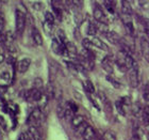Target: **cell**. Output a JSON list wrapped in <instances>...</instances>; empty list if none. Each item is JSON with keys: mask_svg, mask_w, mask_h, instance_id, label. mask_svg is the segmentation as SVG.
<instances>
[{"mask_svg": "<svg viewBox=\"0 0 149 140\" xmlns=\"http://www.w3.org/2000/svg\"><path fill=\"white\" fill-rule=\"evenodd\" d=\"M98 31V26L93 22L88 23V26H87V34L90 35H95Z\"/></svg>", "mask_w": 149, "mask_h": 140, "instance_id": "17", "label": "cell"}, {"mask_svg": "<svg viewBox=\"0 0 149 140\" xmlns=\"http://www.w3.org/2000/svg\"><path fill=\"white\" fill-rule=\"evenodd\" d=\"M115 107L117 109L118 113H120L121 115H126V107L124 106V104L121 103L120 100H118L115 102Z\"/></svg>", "mask_w": 149, "mask_h": 140, "instance_id": "20", "label": "cell"}, {"mask_svg": "<svg viewBox=\"0 0 149 140\" xmlns=\"http://www.w3.org/2000/svg\"><path fill=\"white\" fill-rule=\"evenodd\" d=\"M67 105H68L69 107H70V109H72V111H74V112H77V110H78V106L76 105V104L72 103V102H69V103L67 104Z\"/></svg>", "mask_w": 149, "mask_h": 140, "instance_id": "36", "label": "cell"}, {"mask_svg": "<svg viewBox=\"0 0 149 140\" xmlns=\"http://www.w3.org/2000/svg\"><path fill=\"white\" fill-rule=\"evenodd\" d=\"M82 45H83L84 48H86V49H91L92 47H94L93 43H92V40L91 39H83L82 41Z\"/></svg>", "mask_w": 149, "mask_h": 140, "instance_id": "25", "label": "cell"}, {"mask_svg": "<svg viewBox=\"0 0 149 140\" xmlns=\"http://www.w3.org/2000/svg\"><path fill=\"white\" fill-rule=\"evenodd\" d=\"M33 84H34V88H36V89H42L43 88V79L40 77H37L34 79V81H33Z\"/></svg>", "mask_w": 149, "mask_h": 140, "instance_id": "28", "label": "cell"}, {"mask_svg": "<svg viewBox=\"0 0 149 140\" xmlns=\"http://www.w3.org/2000/svg\"><path fill=\"white\" fill-rule=\"evenodd\" d=\"M26 26V14L20 10H16L15 12V28L18 34H22Z\"/></svg>", "mask_w": 149, "mask_h": 140, "instance_id": "1", "label": "cell"}, {"mask_svg": "<svg viewBox=\"0 0 149 140\" xmlns=\"http://www.w3.org/2000/svg\"><path fill=\"white\" fill-rule=\"evenodd\" d=\"M45 22H48L50 24H54V16L51 12L45 13Z\"/></svg>", "mask_w": 149, "mask_h": 140, "instance_id": "26", "label": "cell"}, {"mask_svg": "<svg viewBox=\"0 0 149 140\" xmlns=\"http://www.w3.org/2000/svg\"><path fill=\"white\" fill-rule=\"evenodd\" d=\"M127 1H129V2H130V3H132V2H133V1H134V0H127Z\"/></svg>", "mask_w": 149, "mask_h": 140, "instance_id": "43", "label": "cell"}, {"mask_svg": "<svg viewBox=\"0 0 149 140\" xmlns=\"http://www.w3.org/2000/svg\"><path fill=\"white\" fill-rule=\"evenodd\" d=\"M129 140H141V138H140L139 135H133V136H132Z\"/></svg>", "mask_w": 149, "mask_h": 140, "instance_id": "40", "label": "cell"}, {"mask_svg": "<svg viewBox=\"0 0 149 140\" xmlns=\"http://www.w3.org/2000/svg\"><path fill=\"white\" fill-rule=\"evenodd\" d=\"M0 3H1V2H0Z\"/></svg>", "mask_w": 149, "mask_h": 140, "instance_id": "45", "label": "cell"}, {"mask_svg": "<svg viewBox=\"0 0 149 140\" xmlns=\"http://www.w3.org/2000/svg\"><path fill=\"white\" fill-rule=\"evenodd\" d=\"M142 118L145 125H149V105L145 106L142 111Z\"/></svg>", "mask_w": 149, "mask_h": 140, "instance_id": "18", "label": "cell"}, {"mask_svg": "<svg viewBox=\"0 0 149 140\" xmlns=\"http://www.w3.org/2000/svg\"><path fill=\"white\" fill-rule=\"evenodd\" d=\"M95 140H100V139H99V138H98V137H97V138H96V139H95Z\"/></svg>", "mask_w": 149, "mask_h": 140, "instance_id": "44", "label": "cell"}, {"mask_svg": "<svg viewBox=\"0 0 149 140\" xmlns=\"http://www.w3.org/2000/svg\"><path fill=\"white\" fill-rule=\"evenodd\" d=\"M0 2H1V3H6V2H8V0H0Z\"/></svg>", "mask_w": 149, "mask_h": 140, "instance_id": "42", "label": "cell"}, {"mask_svg": "<svg viewBox=\"0 0 149 140\" xmlns=\"http://www.w3.org/2000/svg\"><path fill=\"white\" fill-rule=\"evenodd\" d=\"M86 127H87V123H86V122H84V123H82V124H81L78 128H76V129H77L78 134L82 135L84 133V131H85V128H86Z\"/></svg>", "mask_w": 149, "mask_h": 140, "instance_id": "31", "label": "cell"}, {"mask_svg": "<svg viewBox=\"0 0 149 140\" xmlns=\"http://www.w3.org/2000/svg\"><path fill=\"white\" fill-rule=\"evenodd\" d=\"M133 113L135 115H139V113H140V112H142L143 111V110H142V109H141V106H140V104L139 103H136V104H134V106H133Z\"/></svg>", "mask_w": 149, "mask_h": 140, "instance_id": "32", "label": "cell"}, {"mask_svg": "<svg viewBox=\"0 0 149 140\" xmlns=\"http://www.w3.org/2000/svg\"><path fill=\"white\" fill-rule=\"evenodd\" d=\"M4 61V55L3 53H0V64Z\"/></svg>", "mask_w": 149, "mask_h": 140, "instance_id": "41", "label": "cell"}, {"mask_svg": "<svg viewBox=\"0 0 149 140\" xmlns=\"http://www.w3.org/2000/svg\"><path fill=\"white\" fill-rule=\"evenodd\" d=\"M77 53L78 51L76 45L72 42H67L66 43V55H68L72 58H74V57H77Z\"/></svg>", "mask_w": 149, "mask_h": 140, "instance_id": "11", "label": "cell"}, {"mask_svg": "<svg viewBox=\"0 0 149 140\" xmlns=\"http://www.w3.org/2000/svg\"><path fill=\"white\" fill-rule=\"evenodd\" d=\"M82 137H83L84 140H95L97 138V135L95 129L92 126L87 125V127L85 128L84 133L82 134Z\"/></svg>", "mask_w": 149, "mask_h": 140, "instance_id": "10", "label": "cell"}, {"mask_svg": "<svg viewBox=\"0 0 149 140\" xmlns=\"http://www.w3.org/2000/svg\"><path fill=\"white\" fill-rule=\"evenodd\" d=\"M84 122H85V120H84L83 117L80 115H74V118L72 119V125L74 128H78L82 123H84Z\"/></svg>", "mask_w": 149, "mask_h": 140, "instance_id": "15", "label": "cell"}, {"mask_svg": "<svg viewBox=\"0 0 149 140\" xmlns=\"http://www.w3.org/2000/svg\"><path fill=\"white\" fill-rule=\"evenodd\" d=\"M103 139L104 140H117L116 139L115 134L114 133H112V132H106L104 135H103Z\"/></svg>", "mask_w": 149, "mask_h": 140, "instance_id": "27", "label": "cell"}, {"mask_svg": "<svg viewBox=\"0 0 149 140\" xmlns=\"http://www.w3.org/2000/svg\"><path fill=\"white\" fill-rule=\"evenodd\" d=\"M64 2H65V4H67V6H72V3H74V0H63Z\"/></svg>", "mask_w": 149, "mask_h": 140, "instance_id": "39", "label": "cell"}, {"mask_svg": "<svg viewBox=\"0 0 149 140\" xmlns=\"http://www.w3.org/2000/svg\"><path fill=\"white\" fill-rule=\"evenodd\" d=\"M120 101H121V103L124 104V106L126 107V109L129 107V106L131 105V101H130V98L128 96H125V97H121L120 98Z\"/></svg>", "mask_w": 149, "mask_h": 140, "instance_id": "30", "label": "cell"}, {"mask_svg": "<svg viewBox=\"0 0 149 140\" xmlns=\"http://www.w3.org/2000/svg\"><path fill=\"white\" fill-rule=\"evenodd\" d=\"M0 81L4 84H9L11 81V74L9 71H2L0 73Z\"/></svg>", "mask_w": 149, "mask_h": 140, "instance_id": "16", "label": "cell"}, {"mask_svg": "<svg viewBox=\"0 0 149 140\" xmlns=\"http://www.w3.org/2000/svg\"><path fill=\"white\" fill-rule=\"evenodd\" d=\"M129 84L132 88H136L140 84V79H139V66L136 62L134 63L133 66L129 70Z\"/></svg>", "mask_w": 149, "mask_h": 140, "instance_id": "2", "label": "cell"}, {"mask_svg": "<svg viewBox=\"0 0 149 140\" xmlns=\"http://www.w3.org/2000/svg\"><path fill=\"white\" fill-rule=\"evenodd\" d=\"M44 29H45V31H46L47 34H52L53 24H50V23H48V22H45L44 23Z\"/></svg>", "mask_w": 149, "mask_h": 140, "instance_id": "22", "label": "cell"}, {"mask_svg": "<svg viewBox=\"0 0 149 140\" xmlns=\"http://www.w3.org/2000/svg\"><path fill=\"white\" fill-rule=\"evenodd\" d=\"M143 98L146 102H149V89H145L143 92Z\"/></svg>", "mask_w": 149, "mask_h": 140, "instance_id": "34", "label": "cell"}, {"mask_svg": "<svg viewBox=\"0 0 149 140\" xmlns=\"http://www.w3.org/2000/svg\"><path fill=\"white\" fill-rule=\"evenodd\" d=\"M58 39H59L61 42H63V43H67L66 42V37H65V34H64V32L60 29V30H58Z\"/></svg>", "mask_w": 149, "mask_h": 140, "instance_id": "29", "label": "cell"}, {"mask_svg": "<svg viewBox=\"0 0 149 140\" xmlns=\"http://www.w3.org/2000/svg\"><path fill=\"white\" fill-rule=\"evenodd\" d=\"M140 46L143 58L146 60L147 62H149V41L145 37H142L140 42Z\"/></svg>", "mask_w": 149, "mask_h": 140, "instance_id": "6", "label": "cell"}, {"mask_svg": "<svg viewBox=\"0 0 149 140\" xmlns=\"http://www.w3.org/2000/svg\"><path fill=\"white\" fill-rule=\"evenodd\" d=\"M102 34L104 35V37H106L112 44H119V43H120L121 39H120V37H119V35L116 33V32L109 31V30L107 29L106 31L102 32Z\"/></svg>", "mask_w": 149, "mask_h": 140, "instance_id": "7", "label": "cell"}, {"mask_svg": "<svg viewBox=\"0 0 149 140\" xmlns=\"http://www.w3.org/2000/svg\"><path fill=\"white\" fill-rule=\"evenodd\" d=\"M3 27H4V17H3V15L0 13V29L2 30Z\"/></svg>", "mask_w": 149, "mask_h": 140, "instance_id": "37", "label": "cell"}, {"mask_svg": "<svg viewBox=\"0 0 149 140\" xmlns=\"http://www.w3.org/2000/svg\"><path fill=\"white\" fill-rule=\"evenodd\" d=\"M84 89H85V91H86L87 93H90V94L95 93V87H94L93 82L91 80L84 81Z\"/></svg>", "mask_w": 149, "mask_h": 140, "instance_id": "19", "label": "cell"}, {"mask_svg": "<svg viewBox=\"0 0 149 140\" xmlns=\"http://www.w3.org/2000/svg\"><path fill=\"white\" fill-rule=\"evenodd\" d=\"M32 40L34 42L35 45L37 46H40V45H43V37L40 35V33L38 32L37 29H33L32 30Z\"/></svg>", "mask_w": 149, "mask_h": 140, "instance_id": "12", "label": "cell"}, {"mask_svg": "<svg viewBox=\"0 0 149 140\" xmlns=\"http://www.w3.org/2000/svg\"><path fill=\"white\" fill-rule=\"evenodd\" d=\"M74 3L77 6H80L82 3H83V0H74Z\"/></svg>", "mask_w": 149, "mask_h": 140, "instance_id": "38", "label": "cell"}, {"mask_svg": "<svg viewBox=\"0 0 149 140\" xmlns=\"http://www.w3.org/2000/svg\"><path fill=\"white\" fill-rule=\"evenodd\" d=\"M92 40V43H93L94 47H97V48H99V49H102V50H108V46H107V44L104 42L98 39V37H93V39H91Z\"/></svg>", "mask_w": 149, "mask_h": 140, "instance_id": "13", "label": "cell"}, {"mask_svg": "<svg viewBox=\"0 0 149 140\" xmlns=\"http://www.w3.org/2000/svg\"><path fill=\"white\" fill-rule=\"evenodd\" d=\"M65 110H66V106L63 105L62 103H60L58 105V108H56V113H58V117L59 118H65Z\"/></svg>", "mask_w": 149, "mask_h": 140, "instance_id": "21", "label": "cell"}, {"mask_svg": "<svg viewBox=\"0 0 149 140\" xmlns=\"http://www.w3.org/2000/svg\"><path fill=\"white\" fill-rule=\"evenodd\" d=\"M93 13H94V18L96 19L97 22L102 23V24H108L109 23V18L107 17L106 13L103 12L102 8L98 3H95V6L93 8Z\"/></svg>", "mask_w": 149, "mask_h": 140, "instance_id": "3", "label": "cell"}, {"mask_svg": "<svg viewBox=\"0 0 149 140\" xmlns=\"http://www.w3.org/2000/svg\"><path fill=\"white\" fill-rule=\"evenodd\" d=\"M107 80L109 81L110 84H111L114 88H116V89H119V88H120V84H119L115 78L111 77V76H107Z\"/></svg>", "mask_w": 149, "mask_h": 140, "instance_id": "24", "label": "cell"}, {"mask_svg": "<svg viewBox=\"0 0 149 140\" xmlns=\"http://www.w3.org/2000/svg\"><path fill=\"white\" fill-rule=\"evenodd\" d=\"M54 87L52 86V84H49L47 87V96L48 98H53L54 97Z\"/></svg>", "mask_w": 149, "mask_h": 140, "instance_id": "23", "label": "cell"}, {"mask_svg": "<svg viewBox=\"0 0 149 140\" xmlns=\"http://www.w3.org/2000/svg\"><path fill=\"white\" fill-rule=\"evenodd\" d=\"M42 122V110L40 108H35L33 111L30 113L28 118V123L30 126H35L38 127Z\"/></svg>", "mask_w": 149, "mask_h": 140, "instance_id": "4", "label": "cell"}, {"mask_svg": "<svg viewBox=\"0 0 149 140\" xmlns=\"http://www.w3.org/2000/svg\"><path fill=\"white\" fill-rule=\"evenodd\" d=\"M30 64H31V60L29 58H24V59L19 60L18 63H17V71L19 73H26L28 71V69L30 68Z\"/></svg>", "mask_w": 149, "mask_h": 140, "instance_id": "8", "label": "cell"}, {"mask_svg": "<svg viewBox=\"0 0 149 140\" xmlns=\"http://www.w3.org/2000/svg\"><path fill=\"white\" fill-rule=\"evenodd\" d=\"M63 0H51L53 6H56V8H61V4H62Z\"/></svg>", "mask_w": 149, "mask_h": 140, "instance_id": "35", "label": "cell"}, {"mask_svg": "<svg viewBox=\"0 0 149 140\" xmlns=\"http://www.w3.org/2000/svg\"><path fill=\"white\" fill-rule=\"evenodd\" d=\"M121 20L124 23L125 27L127 29V31L130 33V34H133L134 32V26H133V22H132V18H131L130 14H125V13H121L120 14Z\"/></svg>", "mask_w": 149, "mask_h": 140, "instance_id": "5", "label": "cell"}, {"mask_svg": "<svg viewBox=\"0 0 149 140\" xmlns=\"http://www.w3.org/2000/svg\"><path fill=\"white\" fill-rule=\"evenodd\" d=\"M0 127L2 128L3 131H6V128H8L6 120H4V118H3V117H1V115H0Z\"/></svg>", "mask_w": 149, "mask_h": 140, "instance_id": "33", "label": "cell"}, {"mask_svg": "<svg viewBox=\"0 0 149 140\" xmlns=\"http://www.w3.org/2000/svg\"><path fill=\"white\" fill-rule=\"evenodd\" d=\"M101 65H102V69L107 72V73H113V59H112L111 56H107L104 57V59L102 60L101 62Z\"/></svg>", "mask_w": 149, "mask_h": 140, "instance_id": "9", "label": "cell"}, {"mask_svg": "<svg viewBox=\"0 0 149 140\" xmlns=\"http://www.w3.org/2000/svg\"><path fill=\"white\" fill-rule=\"evenodd\" d=\"M133 10H132V6H131V3L127 0H123L121 1V13H125V14H132Z\"/></svg>", "mask_w": 149, "mask_h": 140, "instance_id": "14", "label": "cell"}]
</instances>
